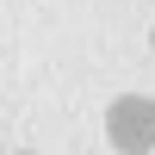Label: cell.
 I'll list each match as a JSON object with an SVG mask.
<instances>
[{
  "label": "cell",
  "mask_w": 155,
  "mask_h": 155,
  "mask_svg": "<svg viewBox=\"0 0 155 155\" xmlns=\"http://www.w3.org/2000/svg\"><path fill=\"white\" fill-rule=\"evenodd\" d=\"M106 143L118 155H149L155 149V99L149 93H118L106 106Z\"/></svg>",
  "instance_id": "1"
},
{
  "label": "cell",
  "mask_w": 155,
  "mask_h": 155,
  "mask_svg": "<svg viewBox=\"0 0 155 155\" xmlns=\"http://www.w3.org/2000/svg\"><path fill=\"white\" fill-rule=\"evenodd\" d=\"M19 155H31V149H19Z\"/></svg>",
  "instance_id": "2"
},
{
  "label": "cell",
  "mask_w": 155,
  "mask_h": 155,
  "mask_svg": "<svg viewBox=\"0 0 155 155\" xmlns=\"http://www.w3.org/2000/svg\"><path fill=\"white\" fill-rule=\"evenodd\" d=\"M149 44H155V31H149Z\"/></svg>",
  "instance_id": "3"
}]
</instances>
